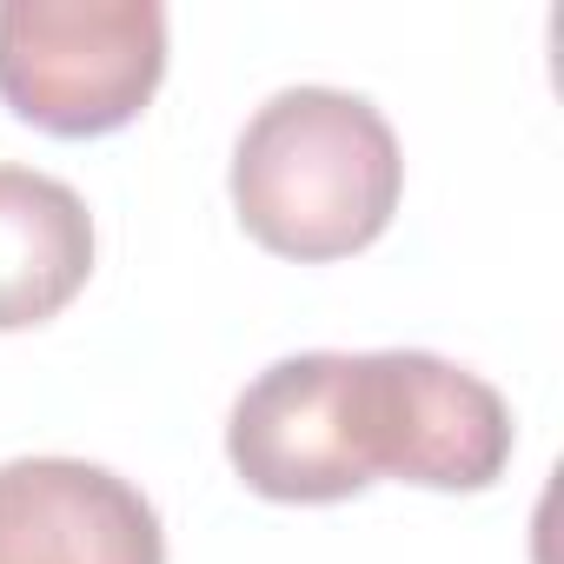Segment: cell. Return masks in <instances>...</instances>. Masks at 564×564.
Here are the masks:
<instances>
[{
    "label": "cell",
    "mask_w": 564,
    "mask_h": 564,
    "mask_svg": "<svg viewBox=\"0 0 564 564\" xmlns=\"http://www.w3.org/2000/svg\"><path fill=\"white\" fill-rule=\"evenodd\" d=\"M0 564H166L140 485L87 458L0 465Z\"/></svg>",
    "instance_id": "obj_5"
},
{
    "label": "cell",
    "mask_w": 564,
    "mask_h": 564,
    "mask_svg": "<svg viewBox=\"0 0 564 564\" xmlns=\"http://www.w3.org/2000/svg\"><path fill=\"white\" fill-rule=\"evenodd\" d=\"M352 352H300L265 366L232 419H226V458L246 478V491L279 505H339L366 491L352 465Z\"/></svg>",
    "instance_id": "obj_4"
},
{
    "label": "cell",
    "mask_w": 564,
    "mask_h": 564,
    "mask_svg": "<svg viewBox=\"0 0 564 564\" xmlns=\"http://www.w3.org/2000/svg\"><path fill=\"white\" fill-rule=\"evenodd\" d=\"M166 14L153 0H0V100L14 120L94 140L153 100Z\"/></svg>",
    "instance_id": "obj_2"
},
{
    "label": "cell",
    "mask_w": 564,
    "mask_h": 564,
    "mask_svg": "<svg viewBox=\"0 0 564 564\" xmlns=\"http://www.w3.org/2000/svg\"><path fill=\"white\" fill-rule=\"evenodd\" d=\"M94 272L87 199L34 166H0V333L47 326Z\"/></svg>",
    "instance_id": "obj_6"
},
{
    "label": "cell",
    "mask_w": 564,
    "mask_h": 564,
    "mask_svg": "<svg viewBox=\"0 0 564 564\" xmlns=\"http://www.w3.org/2000/svg\"><path fill=\"white\" fill-rule=\"evenodd\" d=\"M405 193V160L386 113L366 94L286 87L272 94L232 147L239 226L300 265L366 252Z\"/></svg>",
    "instance_id": "obj_1"
},
{
    "label": "cell",
    "mask_w": 564,
    "mask_h": 564,
    "mask_svg": "<svg viewBox=\"0 0 564 564\" xmlns=\"http://www.w3.org/2000/svg\"><path fill=\"white\" fill-rule=\"evenodd\" d=\"M352 465L366 485L485 491L511 465V405L438 352H352Z\"/></svg>",
    "instance_id": "obj_3"
}]
</instances>
